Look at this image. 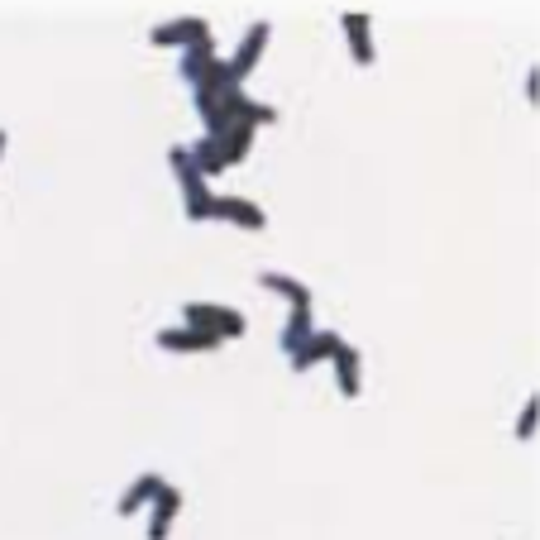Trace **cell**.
Listing matches in <instances>:
<instances>
[{
    "label": "cell",
    "mask_w": 540,
    "mask_h": 540,
    "mask_svg": "<svg viewBox=\"0 0 540 540\" xmlns=\"http://www.w3.org/2000/svg\"><path fill=\"white\" fill-rule=\"evenodd\" d=\"M0 144H5V139H0Z\"/></svg>",
    "instance_id": "6da1fadb"
}]
</instances>
